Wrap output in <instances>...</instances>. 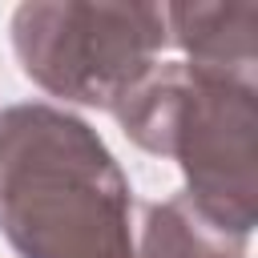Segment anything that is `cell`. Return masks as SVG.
I'll return each mask as SVG.
<instances>
[{
    "mask_svg": "<svg viewBox=\"0 0 258 258\" xmlns=\"http://www.w3.org/2000/svg\"><path fill=\"white\" fill-rule=\"evenodd\" d=\"M0 234L20 258H137L129 177L85 117L0 109Z\"/></svg>",
    "mask_w": 258,
    "mask_h": 258,
    "instance_id": "1",
    "label": "cell"
},
{
    "mask_svg": "<svg viewBox=\"0 0 258 258\" xmlns=\"http://www.w3.org/2000/svg\"><path fill=\"white\" fill-rule=\"evenodd\" d=\"M125 137L177 161L181 198L222 234L246 242L258 226V85L194 69L153 64L113 109Z\"/></svg>",
    "mask_w": 258,
    "mask_h": 258,
    "instance_id": "2",
    "label": "cell"
},
{
    "mask_svg": "<svg viewBox=\"0 0 258 258\" xmlns=\"http://www.w3.org/2000/svg\"><path fill=\"white\" fill-rule=\"evenodd\" d=\"M169 44L161 4L28 0L12 12L20 73L64 105L117 109Z\"/></svg>",
    "mask_w": 258,
    "mask_h": 258,
    "instance_id": "3",
    "label": "cell"
},
{
    "mask_svg": "<svg viewBox=\"0 0 258 258\" xmlns=\"http://www.w3.org/2000/svg\"><path fill=\"white\" fill-rule=\"evenodd\" d=\"M165 32L185 52V64L250 81L258 69V4L214 0V4H161Z\"/></svg>",
    "mask_w": 258,
    "mask_h": 258,
    "instance_id": "4",
    "label": "cell"
},
{
    "mask_svg": "<svg viewBox=\"0 0 258 258\" xmlns=\"http://www.w3.org/2000/svg\"><path fill=\"white\" fill-rule=\"evenodd\" d=\"M137 258H246V242L210 226L181 194L145 210Z\"/></svg>",
    "mask_w": 258,
    "mask_h": 258,
    "instance_id": "5",
    "label": "cell"
}]
</instances>
